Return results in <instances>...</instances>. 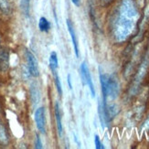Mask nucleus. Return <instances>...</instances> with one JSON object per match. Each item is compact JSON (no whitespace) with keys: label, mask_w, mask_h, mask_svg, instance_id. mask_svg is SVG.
I'll list each match as a JSON object with an SVG mask.
<instances>
[{"label":"nucleus","mask_w":149,"mask_h":149,"mask_svg":"<svg viewBox=\"0 0 149 149\" xmlns=\"http://www.w3.org/2000/svg\"><path fill=\"white\" fill-rule=\"evenodd\" d=\"M34 119L38 131L41 134L46 133V113H45V109L43 107H40L36 110Z\"/></svg>","instance_id":"obj_4"},{"label":"nucleus","mask_w":149,"mask_h":149,"mask_svg":"<svg viewBox=\"0 0 149 149\" xmlns=\"http://www.w3.org/2000/svg\"><path fill=\"white\" fill-rule=\"evenodd\" d=\"M38 29L41 32H48L50 29V24L49 20L44 17H41L38 20Z\"/></svg>","instance_id":"obj_9"},{"label":"nucleus","mask_w":149,"mask_h":149,"mask_svg":"<svg viewBox=\"0 0 149 149\" xmlns=\"http://www.w3.org/2000/svg\"><path fill=\"white\" fill-rule=\"evenodd\" d=\"M53 77H54V82H55V85L58 91V93L60 94V96L62 95V88H61V80H60V77L57 73V70L56 72H53Z\"/></svg>","instance_id":"obj_11"},{"label":"nucleus","mask_w":149,"mask_h":149,"mask_svg":"<svg viewBox=\"0 0 149 149\" xmlns=\"http://www.w3.org/2000/svg\"><path fill=\"white\" fill-rule=\"evenodd\" d=\"M58 67H59V61H58V56L55 51H52L49 56V68L51 72H56Z\"/></svg>","instance_id":"obj_8"},{"label":"nucleus","mask_w":149,"mask_h":149,"mask_svg":"<svg viewBox=\"0 0 149 149\" xmlns=\"http://www.w3.org/2000/svg\"><path fill=\"white\" fill-rule=\"evenodd\" d=\"M72 2L76 6H79L80 4H81V1H80V0H72Z\"/></svg>","instance_id":"obj_16"},{"label":"nucleus","mask_w":149,"mask_h":149,"mask_svg":"<svg viewBox=\"0 0 149 149\" xmlns=\"http://www.w3.org/2000/svg\"><path fill=\"white\" fill-rule=\"evenodd\" d=\"M94 144H95V147L97 149H103L104 148V146H103L102 141L100 140V137L98 136V135H95L94 136Z\"/></svg>","instance_id":"obj_13"},{"label":"nucleus","mask_w":149,"mask_h":149,"mask_svg":"<svg viewBox=\"0 0 149 149\" xmlns=\"http://www.w3.org/2000/svg\"><path fill=\"white\" fill-rule=\"evenodd\" d=\"M100 81L103 97L102 103L106 104L108 101H113L117 97L119 92L118 82L113 76L102 73H100Z\"/></svg>","instance_id":"obj_2"},{"label":"nucleus","mask_w":149,"mask_h":149,"mask_svg":"<svg viewBox=\"0 0 149 149\" xmlns=\"http://www.w3.org/2000/svg\"><path fill=\"white\" fill-rule=\"evenodd\" d=\"M137 12L133 0H124L121 4L118 17L116 18L114 35L118 40H125L131 34L135 24Z\"/></svg>","instance_id":"obj_1"},{"label":"nucleus","mask_w":149,"mask_h":149,"mask_svg":"<svg viewBox=\"0 0 149 149\" xmlns=\"http://www.w3.org/2000/svg\"><path fill=\"white\" fill-rule=\"evenodd\" d=\"M26 58H27L28 68L30 75L33 77H38L40 75V69H38V63L36 57L29 50H27L26 51Z\"/></svg>","instance_id":"obj_5"},{"label":"nucleus","mask_w":149,"mask_h":149,"mask_svg":"<svg viewBox=\"0 0 149 149\" xmlns=\"http://www.w3.org/2000/svg\"><path fill=\"white\" fill-rule=\"evenodd\" d=\"M81 78H82V81L83 82L88 85L90 91H91V93H92L93 97H95V88L93 85V82L92 80V76H91L90 73V70L89 68L87 66L86 62H82L81 65Z\"/></svg>","instance_id":"obj_3"},{"label":"nucleus","mask_w":149,"mask_h":149,"mask_svg":"<svg viewBox=\"0 0 149 149\" xmlns=\"http://www.w3.org/2000/svg\"><path fill=\"white\" fill-rule=\"evenodd\" d=\"M67 81H68V84H69V87H70V90H72V81H70V80H72V79H70V75L69 74L68 75V78H67Z\"/></svg>","instance_id":"obj_15"},{"label":"nucleus","mask_w":149,"mask_h":149,"mask_svg":"<svg viewBox=\"0 0 149 149\" xmlns=\"http://www.w3.org/2000/svg\"><path fill=\"white\" fill-rule=\"evenodd\" d=\"M54 112H55V120H56V125H57V129H58V133H59L60 136H61L63 128H62V123H61V113L59 102L55 103Z\"/></svg>","instance_id":"obj_7"},{"label":"nucleus","mask_w":149,"mask_h":149,"mask_svg":"<svg viewBox=\"0 0 149 149\" xmlns=\"http://www.w3.org/2000/svg\"><path fill=\"white\" fill-rule=\"evenodd\" d=\"M67 29L69 31V34L70 36V38H72V45H73V49H74V52L77 58L80 57V50H79V45H78V40H77V37H76V33H75V30L73 28V25L72 23L70 22V20L67 19Z\"/></svg>","instance_id":"obj_6"},{"label":"nucleus","mask_w":149,"mask_h":149,"mask_svg":"<svg viewBox=\"0 0 149 149\" xmlns=\"http://www.w3.org/2000/svg\"><path fill=\"white\" fill-rule=\"evenodd\" d=\"M35 147L37 149H41L43 146H42V143H41V141H40V138L38 135H37V138H36V143H35Z\"/></svg>","instance_id":"obj_14"},{"label":"nucleus","mask_w":149,"mask_h":149,"mask_svg":"<svg viewBox=\"0 0 149 149\" xmlns=\"http://www.w3.org/2000/svg\"><path fill=\"white\" fill-rule=\"evenodd\" d=\"M0 143L2 144L8 143V135H6V130L1 125H0Z\"/></svg>","instance_id":"obj_12"},{"label":"nucleus","mask_w":149,"mask_h":149,"mask_svg":"<svg viewBox=\"0 0 149 149\" xmlns=\"http://www.w3.org/2000/svg\"><path fill=\"white\" fill-rule=\"evenodd\" d=\"M20 6L23 14L26 17H29V12H30V0H21Z\"/></svg>","instance_id":"obj_10"},{"label":"nucleus","mask_w":149,"mask_h":149,"mask_svg":"<svg viewBox=\"0 0 149 149\" xmlns=\"http://www.w3.org/2000/svg\"><path fill=\"white\" fill-rule=\"evenodd\" d=\"M148 127H149V117H148V119L145 123V128H148Z\"/></svg>","instance_id":"obj_17"}]
</instances>
